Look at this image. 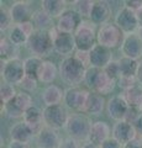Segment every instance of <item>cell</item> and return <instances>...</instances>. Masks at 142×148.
<instances>
[{"label":"cell","instance_id":"1","mask_svg":"<svg viewBox=\"0 0 142 148\" xmlns=\"http://www.w3.org/2000/svg\"><path fill=\"white\" fill-rule=\"evenodd\" d=\"M88 67L83 62H80L74 54L71 57L63 58L59 63V75L62 80L71 88L78 86L85 79V74Z\"/></svg>","mask_w":142,"mask_h":148},{"label":"cell","instance_id":"2","mask_svg":"<svg viewBox=\"0 0 142 148\" xmlns=\"http://www.w3.org/2000/svg\"><path fill=\"white\" fill-rule=\"evenodd\" d=\"M84 83L91 91L99 92L102 95L110 94L116 85V80H113L105 74L104 69L89 67L86 69Z\"/></svg>","mask_w":142,"mask_h":148},{"label":"cell","instance_id":"3","mask_svg":"<svg viewBox=\"0 0 142 148\" xmlns=\"http://www.w3.org/2000/svg\"><path fill=\"white\" fill-rule=\"evenodd\" d=\"M27 49L36 57H46L53 49V38L49 31L35 30L26 43Z\"/></svg>","mask_w":142,"mask_h":148},{"label":"cell","instance_id":"4","mask_svg":"<svg viewBox=\"0 0 142 148\" xmlns=\"http://www.w3.org/2000/svg\"><path fill=\"white\" fill-rule=\"evenodd\" d=\"M91 120L84 114H73L69 116L68 123L66 126L67 133L69 137L77 141H86L89 140L90 130H91Z\"/></svg>","mask_w":142,"mask_h":148},{"label":"cell","instance_id":"5","mask_svg":"<svg viewBox=\"0 0 142 148\" xmlns=\"http://www.w3.org/2000/svg\"><path fill=\"white\" fill-rule=\"evenodd\" d=\"M125 34L119 29L115 22H108L99 27L97 34V42L109 49L117 48L121 46L123 40H125Z\"/></svg>","mask_w":142,"mask_h":148},{"label":"cell","instance_id":"6","mask_svg":"<svg viewBox=\"0 0 142 148\" xmlns=\"http://www.w3.org/2000/svg\"><path fill=\"white\" fill-rule=\"evenodd\" d=\"M32 105V98L29 92L20 91L10 101L3 105V110L10 119H24L25 112Z\"/></svg>","mask_w":142,"mask_h":148},{"label":"cell","instance_id":"7","mask_svg":"<svg viewBox=\"0 0 142 148\" xmlns=\"http://www.w3.org/2000/svg\"><path fill=\"white\" fill-rule=\"evenodd\" d=\"M97 34L95 31V25L88 21H83L79 27L74 32V40L77 51L82 52H90L93 47L97 45Z\"/></svg>","mask_w":142,"mask_h":148},{"label":"cell","instance_id":"8","mask_svg":"<svg viewBox=\"0 0 142 148\" xmlns=\"http://www.w3.org/2000/svg\"><path fill=\"white\" fill-rule=\"evenodd\" d=\"M71 115L68 114L67 109L61 105L54 106H46L43 109V121L47 127H51L53 130H61L66 128L68 120Z\"/></svg>","mask_w":142,"mask_h":148},{"label":"cell","instance_id":"9","mask_svg":"<svg viewBox=\"0 0 142 148\" xmlns=\"http://www.w3.org/2000/svg\"><path fill=\"white\" fill-rule=\"evenodd\" d=\"M49 34L53 38V49L58 54L63 56L64 58L73 56L72 53L77 49L74 35L58 31L57 27H53L52 30H49Z\"/></svg>","mask_w":142,"mask_h":148},{"label":"cell","instance_id":"10","mask_svg":"<svg viewBox=\"0 0 142 148\" xmlns=\"http://www.w3.org/2000/svg\"><path fill=\"white\" fill-rule=\"evenodd\" d=\"M1 77L4 82L12 85H20L22 79L26 77L25 74V63L20 58L1 61Z\"/></svg>","mask_w":142,"mask_h":148},{"label":"cell","instance_id":"11","mask_svg":"<svg viewBox=\"0 0 142 148\" xmlns=\"http://www.w3.org/2000/svg\"><path fill=\"white\" fill-rule=\"evenodd\" d=\"M89 92L86 89H82L79 86H73L68 88L64 91V101L68 109H71L73 111H78V112H84L85 104L88 100Z\"/></svg>","mask_w":142,"mask_h":148},{"label":"cell","instance_id":"12","mask_svg":"<svg viewBox=\"0 0 142 148\" xmlns=\"http://www.w3.org/2000/svg\"><path fill=\"white\" fill-rule=\"evenodd\" d=\"M115 24L125 35L136 34V31L140 30L136 12L126 6H122L117 11L115 16Z\"/></svg>","mask_w":142,"mask_h":148},{"label":"cell","instance_id":"13","mask_svg":"<svg viewBox=\"0 0 142 148\" xmlns=\"http://www.w3.org/2000/svg\"><path fill=\"white\" fill-rule=\"evenodd\" d=\"M83 22L82 16L78 14L75 9H67V10L58 17L57 21V29L58 31L67 32V34H73L77 31L79 25Z\"/></svg>","mask_w":142,"mask_h":148},{"label":"cell","instance_id":"14","mask_svg":"<svg viewBox=\"0 0 142 148\" xmlns=\"http://www.w3.org/2000/svg\"><path fill=\"white\" fill-rule=\"evenodd\" d=\"M114 61L111 49L104 47L102 45H95L89 52V67L104 69Z\"/></svg>","mask_w":142,"mask_h":148},{"label":"cell","instance_id":"15","mask_svg":"<svg viewBox=\"0 0 142 148\" xmlns=\"http://www.w3.org/2000/svg\"><path fill=\"white\" fill-rule=\"evenodd\" d=\"M129 104L126 103L125 98L122 95H114L111 99L108 101L106 111L110 119L115 120V121H122L125 120L127 111H129Z\"/></svg>","mask_w":142,"mask_h":148},{"label":"cell","instance_id":"16","mask_svg":"<svg viewBox=\"0 0 142 148\" xmlns=\"http://www.w3.org/2000/svg\"><path fill=\"white\" fill-rule=\"evenodd\" d=\"M121 52L123 57H129L136 61L142 57V40L139 34L125 36V40L121 45Z\"/></svg>","mask_w":142,"mask_h":148},{"label":"cell","instance_id":"17","mask_svg":"<svg viewBox=\"0 0 142 148\" xmlns=\"http://www.w3.org/2000/svg\"><path fill=\"white\" fill-rule=\"evenodd\" d=\"M10 15L12 18V22L15 25H21L25 22L32 21V9L29 1H15L9 9Z\"/></svg>","mask_w":142,"mask_h":148},{"label":"cell","instance_id":"18","mask_svg":"<svg viewBox=\"0 0 142 148\" xmlns=\"http://www.w3.org/2000/svg\"><path fill=\"white\" fill-rule=\"evenodd\" d=\"M137 136V133L135 131L134 125L122 120V121H117L113 126V132L111 137H114L116 141H119L121 145H126L130 141H132Z\"/></svg>","mask_w":142,"mask_h":148},{"label":"cell","instance_id":"19","mask_svg":"<svg viewBox=\"0 0 142 148\" xmlns=\"http://www.w3.org/2000/svg\"><path fill=\"white\" fill-rule=\"evenodd\" d=\"M113 130L110 128L108 122L105 121H95L91 125L90 135L88 142H91L97 146H102L103 143L111 137Z\"/></svg>","mask_w":142,"mask_h":148},{"label":"cell","instance_id":"20","mask_svg":"<svg viewBox=\"0 0 142 148\" xmlns=\"http://www.w3.org/2000/svg\"><path fill=\"white\" fill-rule=\"evenodd\" d=\"M36 140H37L38 148H59L63 141L57 133V130L47 126L36 136Z\"/></svg>","mask_w":142,"mask_h":148},{"label":"cell","instance_id":"21","mask_svg":"<svg viewBox=\"0 0 142 148\" xmlns=\"http://www.w3.org/2000/svg\"><path fill=\"white\" fill-rule=\"evenodd\" d=\"M22 121H25L29 125L35 136H37L46 127L45 121H43V111H41L37 106H35V105H32L25 112V116L22 119Z\"/></svg>","mask_w":142,"mask_h":148},{"label":"cell","instance_id":"22","mask_svg":"<svg viewBox=\"0 0 142 148\" xmlns=\"http://www.w3.org/2000/svg\"><path fill=\"white\" fill-rule=\"evenodd\" d=\"M110 17H111V6L109 5L108 1H95L94 8L91 10L89 20L91 24L103 26L108 24Z\"/></svg>","mask_w":142,"mask_h":148},{"label":"cell","instance_id":"23","mask_svg":"<svg viewBox=\"0 0 142 148\" xmlns=\"http://www.w3.org/2000/svg\"><path fill=\"white\" fill-rule=\"evenodd\" d=\"M106 105L108 104L105 101L104 95L99 94V92H95V91H90L83 114H90V115L98 116V115H100L104 111Z\"/></svg>","mask_w":142,"mask_h":148},{"label":"cell","instance_id":"24","mask_svg":"<svg viewBox=\"0 0 142 148\" xmlns=\"http://www.w3.org/2000/svg\"><path fill=\"white\" fill-rule=\"evenodd\" d=\"M34 132L30 128V126L25 121L17 122L10 128V138L11 141L15 142H22V143H29L34 137Z\"/></svg>","mask_w":142,"mask_h":148},{"label":"cell","instance_id":"25","mask_svg":"<svg viewBox=\"0 0 142 148\" xmlns=\"http://www.w3.org/2000/svg\"><path fill=\"white\" fill-rule=\"evenodd\" d=\"M42 101L46 106H54L61 105L62 101H64V91H63L58 85L51 84L42 91Z\"/></svg>","mask_w":142,"mask_h":148},{"label":"cell","instance_id":"26","mask_svg":"<svg viewBox=\"0 0 142 148\" xmlns=\"http://www.w3.org/2000/svg\"><path fill=\"white\" fill-rule=\"evenodd\" d=\"M41 9H43L52 18H58L67 10V1L64 0H43L41 3Z\"/></svg>","mask_w":142,"mask_h":148},{"label":"cell","instance_id":"27","mask_svg":"<svg viewBox=\"0 0 142 148\" xmlns=\"http://www.w3.org/2000/svg\"><path fill=\"white\" fill-rule=\"evenodd\" d=\"M0 56H1V61L4 59V62L19 58V47L16 45H14L9 37L1 36V40H0Z\"/></svg>","mask_w":142,"mask_h":148},{"label":"cell","instance_id":"28","mask_svg":"<svg viewBox=\"0 0 142 148\" xmlns=\"http://www.w3.org/2000/svg\"><path fill=\"white\" fill-rule=\"evenodd\" d=\"M59 73L58 68L56 67V64L51 61H43L42 67L38 74V82L43 83V84H49L56 80L57 74Z\"/></svg>","mask_w":142,"mask_h":148},{"label":"cell","instance_id":"29","mask_svg":"<svg viewBox=\"0 0 142 148\" xmlns=\"http://www.w3.org/2000/svg\"><path fill=\"white\" fill-rule=\"evenodd\" d=\"M53 18L46 12L43 9L34 11L32 16V24L36 30H42V31H49L53 29Z\"/></svg>","mask_w":142,"mask_h":148},{"label":"cell","instance_id":"30","mask_svg":"<svg viewBox=\"0 0 142 148\" xmlns=\"http://www.w3.org/2000/svg\"><path fill=\"white\" fill-rule=\"evenodd\" d=\"M119 66H120V74L121 77L125 78H136L137 71H139L140 62H137L136 59H132L129 57H122L119 59Z\"/></svg>","mask_w":142,"mask_h":148},{"label":"cell","instance_id":"31","mask_svg":"<svg viewBox=\"0 0 142 148\" xmlns=\"http://www.w3.org/2000/svg\"><path fill=\"white\" fill-rule=\"evenodd\" d=\"M24 63H25L26 77L38 80V74H40V71H41V67H42L43 59L40 58V57H36V56H31V57L25 59Z\"/></svg>","mask_w":142,"mask_h":148},{"label":"cell","instance_id":"32","mask_svg":"<svg viewBox=\"0 0 142 148\" xmlns=\"http://www.w3.org/2000/svg\"><path fill=\"white\" fill-rule=\"evenodd\" d=\"M122 96L125 98L129 106L142 109V89H141V86L135 85V86L130 88V89L125 90Z\"/></svg>","mask_w":142,"mask_h":148},{"label":"cell","instance_id":"33","mask_svg":"<svg viewBox=\"0 0 142 148\" xmlns=\"http://www.w3.org/2000/svg\"><path fill=\"white\" fill-rule=\"evenodd\" d=\"M29 37L30 35L24 30V27L21 25H14L12 29L10 30V35H9L10 41L14 45H16L17 47L24 46V45L26 46L27 41H29Z\"/></svg>","mask_w":142,"mask_h":148},{"label":"cell","instance_id":"34","mask_svg":"<svg viewBox=\"0 0 142 148\" xmlns=\"http://www.w3.org/2000/svg\"><path fill=\"white\" fill-rule=\"evenodd\" d=\"M16 94L17 91L15 90V86L12 84H9L6 82L1 83V86H0V99H1L3 105L6 104L8 101H10Z\"/></svg>","mask_w":142,"mask_h":148},{"label":"cell","instance_id":"35","mask_svg":"<svg viewBox=\"0 0 142 148\" xmlns=\"http://www.w3.org/2000/svg\"><path fill=\"white\" fill-rule=\"evenodd\" d=\"M75 10L82 17H90L91 10L94 8L95 1H90V0H79L75 1Z\"/></svg>","mask_w":142,"mask_h":148},{"label":"cell","instance_id":"36","mask_svg":"<svg viewBox=\"0 0 142 148\" xmlns=\"http://www.w3.org/2000/svg\"><path fill=\"white\" fill-rule=\"evenodd\" d=\"M104 72L105 74L113 80H119V78L121 77L120 74V66H119V62L117 61H113L110 64H108L106 67L104 68Z\"/></svg>","mask_w":142,"mask_h":148},{"label":"cell","instance_id":"37","mask_svg":"<svg viewBox=\"0 0 142 148\" xmlns=\"http://www.w3.org/2000/svg\"><path fill=\"white\" fill-rule=\"evenodd\" d=\"M11 24H12V18L10 15V11L6 8L1 6V9H0V30L6 31L11 26Z\"/></svg>","mask_w":142,"mask_h":148},{"label":"cell","instance_id":"38","mask_svg":"<svg viewBox=\"0 0 142 148\" xmlns=\"http://www.w3.org/2000/svg\"><path fill=\"white\" fill-rule=\"evenodd\" d=\"M37 83H38V80L32 79V78H29V77H25L24 79H22V82L20 83L19 86L25 92H32L36 90V88H37Z\"/></svg>","mask_w":142,"mask_h":148},{"label":"cell","instance_id":"39","mask_svg":"<svg viewBox=\"0 0 142 148\" xmlns=\"http://www.w3.org/2000/svg\"><path fill=\"white\" fill-rule=\"evenodd\" d=\"M117 83H119V86H120L121 89L125 91V90H127V89H130V88L137 85V83H139V82H137L136 78H125V77H120V78H119V80H117Z\"/></svg>","mask_w":142,"mask_h":148},{"label":"cell","instance_id":"40","mask_svg":"<svg viewBox=\"0 0 142 148\" xmlns=\"http://www.w3.org/2000/svg\"><path fill=\"white\" fill-rule=\"evenodd\" d=\"M141 115H142V109H140V108H132V106H130L129 111H127V115L125 117V121L130 122V123H134L136 120L141 116Z\"/></svg>","mask_w":142,"mask_h":148},{"label":"cell","instance_id":"41","mask_svg":"<svg viewBox=\"0 0 142 148\" xmlns=\"http://www.w3.org/2000/svg\"><path fill=\"white\" fill-rule=\"evenodd\" d=\"M59 148H82V147L79 145V141H77L72 137H67L62 141V145Z\"/></svg>","mask_w":142,"mask_h":148},{"label":"cell","instance_id":"42","mask_svg":"<svg viewBox=\"0 0 142 148\" xmlns=\"http://www.w3.org/2000/svg\"><path fill=\"white\" fill-rule=\"evenodd\" d=\"M125 6L137 12L142 9V0H127V1H125Z\"/></svg>","mask_w":142,"mask_h":148},{"label":"cell","instance_id":"43","mask_svg":"<svg viewBox=\"0 0 142 148\" xmlns=\"http://www.w3.org/2000/svg\"><path fill=\"white\" fill-rule=\"evenodd\" d=\"M100 148H123V146L119 141H116L114 137H110L109 140H106L100 146Z\"/></svg>","mask_w":142,"mask_h":148},{"label":"cell","instance_id":"44","mask_svg":"<svg viewBox=\"0 0 142 148\" xmlns=\"http://www.w3.org/2000/svg\"><path fill=\"white\" fill-rule=\"evenodd\" d=\"M123 148H142V137L136 136L132 141L123 145Z\"/></svg>","mask_w":142,"mask_h":148},{"label":"cell","instance_id":"45","mask_svg":"<svg viewBox=\"0 0 142 148\" xmlns=\"http://www.w3.org/2000/svg\"><path fill=\"white\" fill-rule=\"evenodd\" d=\"M74 56L78 59H79L80 62H83L86 67L89 66V52H82V51H77Z\"/></svg>","mask_w":142,"mask_h":148},{"label":"cell","instance_id":"46","mask_svg":"<svg viewBox=\"0 0 142 148\" xmlns=\"http://www.w3.org/2000/svg\"><path fill=\"white\" fill-rule=\"evenodd\" d=\"M132 125H134V127H135V131L137 133V136H141L142 137V115Z\"/></svg>","mask_w":142,"mask_h":148},{"label":"cell","instance_id":"47","mask_svg":"<svg viewBox=\"0 0 142 148\" xmlns=\"http://www.w3.org/2000/svg\"><path fill=\"white\" fill-rule=\"evenodd\" d=\"M8 148H30L29 143H22V142H15V141H10Z\"/></svg>","mask_w":142,"mask_h":148},{"label":"cell","instance_id":"48","mask_svg":"<svg viewBox=\"0 0 142 148\" xmlns=\"http://www.w3.org/2000/svg\"><path fill=\"white\" fill-rule=\"evenodd\" d=\"M136 79H137V82H139L140 84H142V62H140V66H139V71H137Z\"/></svg>","mask_w":142,"mask_h":148},{"label":"cell","instance_id":"49","mask_svg":"<svg viewBox=\"0 0 142 148\" xmlns=\"http://www.w3.org/2000/svg\"><path fill=\"white\" fill-rule=\"evenodd\" d=\"M82 148H100V146H97V145H94V143H91V142H85L83 146H82Z\"/></svg>","mask_w":142,"mask_h":148},{"label":"cell","instance_id":"50","mask_svg":"<svg viewBox=\"0 0 142 148\" xmlns=\"http://www.w3.org/2000/svg\"><path fill=\"white\" fill-rule=\"evenodd\" d=\"M136 15H137V20H139V26H140V29H142V9H141L140 11L136 12Z\"/></svg>","mask_w":142,"mask_h":148},{"label":"cell","instance_id":"51","mask_svg":"<svg viewBox=\"0 0 142 148\" xmlns=\"http://www.w3.org/2000/svg\"><path fill=\"white\" fill-rule=\"evenodd\" d=\"M139 36L141 37V40H142V29H140V30H139Z\"/></svg>","mask_w":142,"mask_h":148}]
</instances>
